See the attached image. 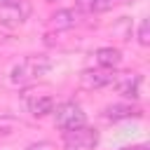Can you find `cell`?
I'll list each match as a JSON object with an SVG mask.
<instances>
[{"instance_id": "cell-1", "label": "cell", "mask_w": 150, "mask_h": 150, "mask_svg": "<svg viewBox=\"0 0 150 150\" xmlns=\"http://www.w3.org/2000/svg\"><path fill=\"white\" fill-rule=\"evenodd\" d=\"M49 70H52V59H47L42 54H30L12 68L9 80L14 87H28V84L38 82L40 77H45Z\"/></svg>"}, {"instance_id": "cell-2", "label": "cell", "mask_w": 150, "mask_h": 150, "mask_svg": "<svg viewBox=\"0 0 150 150\" xmlns=\"http://www.w3.org/2000/svg\"><path fill=\"white\" fill-rule=\"evenodd\" d=\"M52 115H54V124L61 131H70V129H77V127L87 124V115H84L82 105L75 103V101H63V103L54 105Z\"/></svg>"}, {"instance_id": "cell-3", "label": "cell", "mask_w": 150, "mask_h": 150, "mask_svg": "<svg viewBox=\"0 0 150 150\" xmlns=\"http://www.w3.org/2000/svg\"><path fill=\"white\" fill-rule=\"evenodd\" d=\"M61 141H63V148L66 150H94L98 145V131L94 127L82 124L77 129L63 131Z\"/></svg>"}, {"instance_id": "cell-4", "label": "cell", "mask_w": 150, "mask_h": 150, "mask_svg": "<svg viewBox=\"0 0 150 150\" xmlns=\"http://www.w3.org/2000/svg\"><path fill=\"white\" fill-rule=\"evenodd\" d=\"M115 70H108V68H87L80 73V87L87 89V91H94V89H103L108 84L115 82Z\"/></svg>"}, {"instance_id": "cell-5", "label": "cell", "mask_w": 150, "mask_h": 150, "mask_svg": "<svg viewBox=\"0 0 150 150\" xmlns=\"http://www.w3.org/2000/svg\"><path fill=\"white\" fill-rule=\"evenodd\" d=\"M115 89L120 96L129 98V101H136L141 96V84H143V75L141 73H124L120 77H115Z\"/></svg>"}, {"instance_id": "cell-6", "label": "cell", "mask_w": 150, "mask_h": 150, "mask_svg": "<svg viewBox=\"0 0 150 150\" xmlns=\"http://www.w3.org/2000/svg\"><path fill=\"white\" fill-rule=\"evenodd\" d=\"M103 117L108 120V122H122V120H138V117H143V110L131 101H124V103H112V105H105L103 108Z\"/></svg>"}, {"instance_id": "cell-7", "label": "cell", "mask_w": 150, "mask_h": 150, "mask_svg": "<svg viewBox=\"0 0 150 150\" xmlns=\"http://www.w3.org/2000/svg\"><path fill=\"white\" fill-rule=\"evenodd\" d=\"M94 63L96 68H108V70H115L120 63H122V52L117 47H98L94 52Z\"/></svg>"}, {"instance_id": "cell-8", "label": "cell", "mask_w": 150, "mask_h": 150, "mask_svg": "<svg viewBox=\"0 0 150 150\" xmlns=\"http://www.w3.org/2000/svg\"><path fill=\"white\" fill-rule=\"evenodd\" d=\"M26 105L33 117H45V115H52L56 103L49 94H35V96H26Z\"/></svg>"}, {"instance_id": "cell-9", "label": "cell", "mask_w": 150, "mask_h": 150, "mask_svg": "<svg viewBox=\"0 0 150 150\" xmlns=\"http://www.w3.org/2000/svg\"><path fill=\"white\" fill-rule=\"evenodd\" d=\"M129 0H75L77 12H87V14H96V12H108L117 5H124Z\"/></svg>"}, {"instance_id": "cell-10", "label": "cell", "mask_w": 150, "mask_h": 150, "mask_svg": "<svg viewBox=\"0 0 150 150\" xmlns=\"http://www.w3.org/2000/svg\"><path fill=\"white\" fill-rule=\"evenodd\" d=\"M80 21V12L77 9H59L52 14V26L59 28V30H66V28H75Z\"/></svg>"}, {"instance_id": "cell-11", "label": "cell", "mask_w": 150, "mask_h": 150, "mask_svg": "<svg viewBox=\"0 0 150 150\" xmlns=\"http://www.w3.org/2000/svg\"><path fill=\"white\" fill-rule=\"evenodd\" d=\"M136 38H138V45H143V47H148V45H150V23H148V19H141Z\"/></svg>"}, {"instance_id": "cell-12", "label": "cell", "mask_w": 150, "mask_h": 150, "mask_svg": "<svg viewBox=\"0 0 150 150\" xmlns=\"http://www.w3.org/2000/svg\"><path fill=\"white\" fill-rule=\"evenodd\" d=\"M23 150H54V145H52L49 141H38V143H30V145H26Z\"/></svg>"}, {"instance_id": "cell-13", "label": "cell", "mask_w": 150, "mask_h": 150, "mask_svg": "<svg viewBox=\"0 0 150 150\" xmlns=\"http://www.w3.org/2000/svg\"><path fill=\"white\" fill-rule=\"evenodd\" d=\"M120 150H148L145 143H138V145H127V148H120Z\"/></svg>"}, {"instance_id": "cell-14", "label": "cell", "mask_w": 150, "mask_h": 150, "mask_svg": "<svg viewBox=\"0 0 150 150\" xmlns=\"http://www.w3.org/2000/svg\"><path fill=\"white\" fill-rule=\"evenodd\" d=\"M14 2H19V0H0V9H5V7H12Z\"/></svg>"}, {"instance_id": "cell-15", "label": "cell", "mask_w": 150, "mask_h": 150, "mask_svg": "<svg viewBox=\"0 0 150 150\" xmlns=\"http://www.w3.org/2000/svg\"><path fill=\"white\" fill-rule=\"evenodd\" d=\"M45 2H56V0H45Z\"/></svg>"}]
</instances>
